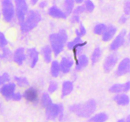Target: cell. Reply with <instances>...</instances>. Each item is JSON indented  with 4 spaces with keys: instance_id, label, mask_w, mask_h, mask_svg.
<instances>
[{
    "instance_id": "cell-22",
    "label": "cell",
    "mask_w": 130,
    "mask_h": 122,
    "mask_svg": "<svg viewBox=\"0 0 130 122\" xmlns=\"http://www.w3.org/2000/svg\"><path fill=\"white\" fill-rule=\"evenodd\" d=\"M63 11L66 15H71L73 13V11L75 8V2L73 0H65L63 3Z\"/></svg>"
},
{
    "instance_id": "cell-14",
    "label": "cell",
    "mask_w": 130,
    "mask_h": 122,
    "mask_svg": "<svg viewBox=\"0 0 130 122\" xmlns=\"http://www.w3.org/2000/svg\"><path fill=\"white\" fill-rule=\"evenodd\" d=\"M39 52L35 48H30L27 51V58L29 61V66L33 68L36 66L39 60Z\"/></svg>"
},
{
    "instance_id": "cell-36",
    "label": "cell",
    "mask_w": 130,
    "mask_h": 122,
    "mask_svg": "<svg viewBox=\"0 0 130 122\" xmlns=\"http://www.w3.org/2000/svg\"><path fill=\"white\" fill-rule=\"evenodd\" d=\"M8 44V41L6 38V36L4 34V33L0 31V48L3 49L6 48Z\"/></svg>"
},
{
    "instance_id": "cell-37",
    "label": "cell",
    "mask_w": 130,
    "mask_h": 122,
    "mask_svg": "<svg viewBox=\"0 0 130 122\" xmlns=\"http://www.w3.org/2000/svg\"><path fill=\"white\" fill-rule=\"evenodd\" d=\"M85 11H86V9H85V6H84V5L83 4V5H77V6L74 8V10L73 13L72 14L80 16V15L83 13L85 12Z\"/></svg>"
},
{
    "instance_id": "cell-18",
    "label": "cell",
    "mask_w": 130,
    "mask_h": 122,
    "mask_svg": "<svg viewBox=\"0 0 130 122\" xmlns=\"http://www.w3.org/2000/svg\"><path fill=\"white\" fill-rule=\"evenodd\" d=\"M114 100L117 104L121 106L128 105L130 102V97L128 95L125 93L116 94L114 97Z\"/></svg>"
},
{
    "instance_id": "cell-31",
    "label": "cell",
    "mask_w": 130,
    "mask_h": 122,
    "mask_svg": "<svg viewBox=\"0 0 130 122\" xmlns=\"http://www.w3.org/2000/svg\"><path fill=\"white\" fill-rule=\"evenodd\" d=\"M83 41L82 38H79V37L76 36V38H74L72 40L67 42V48H68L69 50H72L75 46H76L77 44H79V43H82Z\"/></svg>"
},
{
    "instance_id": "cell-9",
    "label": "cell",
    "mask_w": 130,
    "mask_h": 122,
    "mask_svg": "<svg viewBox=\"0 0 130 122\" xmlns=\"http://www.w3.org/2000/svg\"><path fill=\"white\" fill-rule=\"evenodd\" d=\"M16 84L15 83L10 82L5 84L0 88V94L6 100H11L13 95L15 93Z\"/></svg>"
},
{
    "instance_id": "cell-11",
    "label": "cell",
    "mask_w": 130,
    "mask_h": 122,
    "mask_svg": "<svg viewBox=\"0 0 130 122\" xmlns=\"http://www.w3.org/2000/svg\"><path fill=\"white\" fill-rule=\"evenodd\" d=\"M23 97L27 102L32 104H36L39 100V94L36 88L30 86L24 91Z\"/></svg>"
},
{
    "instance_id": "cell-20",
    "label": "cell",
    "mask_w": 130,
    "mask_h": 122,
    "mask_svg": "<svg viewBox=\"0 0 130 122\" xmlns=\"http://www.w3.org/2000/svg\"><path fill=\"white\" fill-rule=\"evenodd\" d=\"M41 53L44 62L46 63L52 62V55L53 54V53L50 46L46 45L43 47L41 49Z\"/></svg>"
},
{
    "instance_id": "cell-45",
    "label": "cell",
    "mask_w": 130,
    "mask_h": 122,
    "mask_svg": "<svg viewBox=\"0 0 130 122\" xmlns=\"http://www.w3.org/2000/svg\"><path fill=\"white\" fill-rule=\"evenodd\" d=\"M84 1H83V0H76L74 1L75 4H77V5H83L84 3Z\"/></svg>"
},
{
    "instance_id": "cell-38",
    "label": "cell",
    "mask_w": 130,
    "mask_h": 122,
    "mask_svg": "<svg viewBox=\"0 0 130 122\" xmlns=\"http://www.w3.org/2000/svg\"><path fill=\"white\" fill-rule=\"evenodd\" d=\"M123 10H124V15L126 16H130V0L124 2Z\"/></svg>"
},
{
    "instance_id": "cell-1",
    "label": "cell",
    "mask_w": 130,
    "mask_h": 122,
    "mask_svg": "<svg viewBox=\"0 0 130 122\" xmlns=\"http://www.w3.org/2000/svg\"><path fill=\"white\" fill-rule=\"evenodd\" d=\"M69 109L79 118H90L96 110V102L94 99H90L84 102L70 105Z\"/></svg>"
},
{
    "instance_id": "cell-43",
    "label": "cell",
    "mask_w": 130,
    "mask_h": 122,
    "mask_svg": "<svg viewBox=\"0 0 130 122\" xmlns=\"http://www.w3.org/2000/svg\"><path fill=\"white\" fill-rule=\"evenodd\" d=\"M124 85V93H127L130 90V80L126 81L123 83Z\"/></svg>"
},
{
    "instance_id": "cell-3",
    "label": "cell",
    "mask_w": 130,
    "mask_h": 122,
    "mask_svg": "<svg viewBox=\"0 0 130 122\" xmlns=\"http://www.w3.org/2000/svg\"><path fill=\"white\" fill-rule=\"evenodd\" d=\"M41 13L37 10H30L28 12L26 18L22 24H20V30L22 33H28L36 27L41 20Z\"/></svg>"
},
{
    "instance_id": "cell-6",
    "label": "cell",
    "mask_w": 130,
    "mask_h": 122,
    "mask_svg": "<svg viewBox=\"0 0 130 122\" xmlns=\"http://www.w3.org/2000/svg\"><path fill=\"white\" fill-rule=\"evenodd\" d=\"M15 6V16L19 23L22 24L29 12L28 3L25 0H16L14 2Z\"/></svg>"
},
{
    "instance_id": "cell-16",
    "label": "cell",
    "mask_w": 130,
    "mask_h": 122,
    "mask_svg": "<svg viewBox=\"0 0 130 122\" xmlns=\"http://www.w3.org/2000/svg\"><path fill=\"white\" fill-rule=\"evenodd\" d=\"M118 32V28L114 25L107 26L106 30L102 36V39L104 42H109L113 39Z\"/></svg>"
},
{
    "instance_id": "cell-29",
    "label": "cell",
    "mask_w": 130,
    "mask_h": 122,
    "mask_svg": "<svg viewBox=\"0 0 130 122\" xmlns=\"http://www.w3.org/2000/svg\"><path fill=\"white\" fill-rule=\"evenodd\" d=\"M109 91L112 94H115L116 95L124 93V85L123 83L114 84L110 87Z\"/></svg>"
},
{
    "instance_id": "cell-12",
    "label": "cell",
    "mask_w": 130,
    "mask_h": 122,
    "mask_svg": "<svg viewBox=\"0 0 130 122\" xmlns=\"http://www.w3.org/2000/svg\"><path fill=\"white\" fill-rule=\"evenodd\" d=\"M27 58L25 50L23 47H19L13 53V60L19 66H22Z\"/></svg>"
},
{
    "instance_id": "cell-5",
    "label": "cell",
    "mask_w": 130,
    "mask_h": 122,
    "mask_svg": "<svg viewBox=\"0 0 130 122\" xmlns=\"http://www.w3.org/2000/svg\"><path fill=\"white\" fill-rule=\"evenodd\" d=\"M63 106L62 104H52L45 109V114L47 119L49 120H55L58 119L62 121L64 119Z\"/></svg>"
},
{
    "instance_id": "cell-32",
    "label": "cell",
    "mask_w": 130,
    "mask_h": 122,
    "mask_svg": "<svg viewBox=\"0 0 130 122\" xmlns=\"http://www.w3.org/2000/svg\"><path fill=\"white\" fill-rule=\"evenodd\" d=\"M83 5L85 6V9H86V11L91 13L95 10V5L93 3V1H90V0H86V1H84Z\"/></svg>"
},
{
    "instance_id": "cell-2",
    "label": "cell",
    "mask_w": 130,
    "mask_h": 122,
    "mask_svg": "<svg viewBox=\"0 0 130 122\" xmlns=\"http://www.w3.org/2000/svg\"><path fill=\"white\" fill-rule=\"evenodd\" d=\"M50 47L53 55L58 57L64 49L65 45L68 41V34L66 29H61L58 33L51 34L49 36Z\"/></svg>"
},
{
    "instance_id": "cell-47",
    "label": "cell",
    "mask_w": 130,
    "mask_h": 122,
    "mask_svg": "<svg viewBox=\"0 0 130 122\" xmlns=\"http://www.w3.org/2000/svg\"><path fill=\"white\" fill-rule=\"evenodd\" d=\"M126 39L127 41L130 43V32L128 34H127V36H126Z\"/></svg>"
},
{
    "instance_id": "cell-42",
    "label": "cell",
    "mask_w": 130,
    "mask_h": 122,
    "mask_svg": "<svg viewBox=\"0 0 130 122\" xmlns=\"http://www.w3.org/2000/svg\"><path fill=\"white\" fill-rule=\"evenodd\" d=\"M48 5V2L46 0H44V1H41L38 3V6H39V8L43 9L45 8Z\"/></svg>"
},
{
    "instance_id": "cell-28",
    "label": "cell",
    "mask_w": 130,
    "mask_h": 122,
    "mask_svg": "<svg viewBox=\"0 0 130 122\" xmlns=\"http://www.w3.org/2000/svg\"><path fill=\"white\" fill-rule=\"evenodd\" d=\"M13 79L17 85L20 86V87H26V86H29V81H28L27 78L24 77V76H15L13 78Z\"/></svg>"
},
{
    "instance_id": "cell-24",
    "label": "cell",
    "mask_w": 130,
    "mask_h": 122,
    "mask_svg": "<svg viewBox=\"0 0 130 122\" xmlns=\"http://www.w3.org/2000/svg\"><path fill=\"white\" fill-rule=\"evenodd\" d=\"M102 55V49L99 47H96L94 49L93 52H92V54L91 55V62L92 65H95L100 60V58Z\"/></svg>"
},
{
    "instance_id": "cell-8",
    "label": "cell",
    "mask_w": 130,
    "mask_h": 122,
    "mask_svg": "<svg viewBox=\"0 0 130 122\" xmlns=\"http://www.w3.org/2000/svg\"><path fill=\"white\" fill-rule=\"evenodd\" d=\"M119 61V55L116 53H110L107 56L103 64L104 70L105 72L108 73L112 71L116 67Z\"/></svg>"
},
{
    "instance_id": "cell-17",
    "label": "cell",
    "mask_w": 130,
    "mask_h": 122,
    "mask_svg": "<svg viewBox=\"0 0 130 122\" xmlns=\"http://www.w3.org/2000/svg\"><path fill=\"white\" fill-rule=\"evenodd\" d=\"M89 64V59L85 54H81L76 60V70L77 71H81L86 67Z\"/></svg>"
},
{
    "instance_id": "cell-49",
    "label": "cell",
    "mask_w": 130,
    "mask_h": 122,
    "mask_svg": "<svg viewBox=\"0 0 130 122\" xmlns=\"http://www.w3.org/2000/svg\"><path fill=\"white\" fill-rule=\"evenodd\" d=\"M1 11H0V19H1Z\"/></svg>"
},
{
    "instance_id": "cell-7",
    "label": "cell",
    "mask_w": 130,
    "mask_h": 122,
    "mask_svg": "<svg viewBox=\"0 0 130 122\" xmlns=\"http://www.w3.org/2000/svg\"><path fill=\"white\" fill-rule=\"evenodd\" d=\"M127 30L126 29H123L119 33V34L114 38L112 43H110L109 49L110 51L115 52L118 49L123 47L126 43L127 36Z\"/></svg>"
},
{
    "instance_id": "cell-35",
    "label": "cell",
    "mask_w": 130,
    "mask_h": 122,
    "mask_svg": "<svg viewBox=\"0 0 130 122\" xmlns=\"http://www.w3.org/2000/svg\"><path fill=\"white\" fill-rule=\"evenodd\" d=\"M10 76L8 72H4L2 74H0V86L10 83Z\"/></svg>"
},
{
    "instance_id": "cell-44",
    "label": "cell",
    "mask_w": 130,
    "mask_h": 122,
    "mask_svg": "<svg viewBox=\"0 0 130 122\" xmlns=\"http://www.w3.org/2000/svg\"><path fill=\"white\" fill-rule=\"evenodd\" d=\"M38 3H39V1L38 0H31V1H30V5H32V6H34L36 4H38Z\"/></svg>"
},
{
    "instance_id": "cell-4",
    "label": "cell",
    "mask_w": 130,
    "mask_h": 122,
    "mask_svg": "<svg viewBox=\"0 0 130 122\" xmlns=\"http://www.w3.org/2000/svg\"><path fill=\"white\" fill-rule=\"evenodd\" d=\"M1 13L5 22L11 23L13 22L15 16V3L11 0L1 1Z\"/></svg>"
},
{
    "instance_id": "cell-33",
    "label": "cell",
    "mask_w": 130,
    "mask_h": 122,
    "mask_svg": "<svg viewBox=\"0 0 130 122\" xmlns=\"http://www.w3.org/2000/svg\"><path fill=\"white\" fill-rule=\"evenodd\" d=\"M75 34L76 36L79 37V38L84 36L86 34V29L85 25L83 24H80L79 27L75 30Z\"/></svg>"
},
{
    "instance_id": "cell-46",
    "label": "cell",
    "mask_w": 130,
    "mask_h": 122,
    "mask_svg": "<svg viewBox=\"0 0 130 122\" xmlns=\"http://www.w3.org/2000/svg\"><path fill=\"white\" fill-rule=\"evenodd\" d=\"M125 121L126 122H130V114L127 116L126 118L125 119Z\"/></svg>"
},
{
    "instance_id": "cell-27",
    "label": "cell",
    "mask_w": 130,
    "mask_h": 122,
    "mask_svg": "<svg viewBox=\"0 0 130 122\" xmlns=\"http://www.w3.org/2000/svg\"><path fill=\"white\" fill-rule=\"evenodd\" d=\"M53 104L50 95L47 93H44L41 97V104L44 108H47Z\"/></svg>"
},
{
    "instance_id": "cell-40",
    "label": "cell",
    "mask_w": 130,
    "mask_h": 122,
    "mask_svg": "<svg viewBox=\"0 0 130 122\" xmlns=\"http://www.w3.org/2000/svg\"><path fill=\"white\" fill-rule=\"evenodd\" d=\"M71 22L73 23V24H77V23H79L80 22V16L72 14V17H71Z\"/></svg>"
},
{
    "instance_id": "cell-10",
    "label": "cell",
    "mask_w": 130,
    "mask_h": 122,
    "mask_svg": "<svg viewBox=\"0 0 130 122\" xmlns=\"http://www.w3.org/2000/svg\"><path fill=\"white\" fill-rule=\"evenodd\" d=\"M130 72V58L124 57L119 62L116 71V76L121 77Z\"/></svg>"
},
{
    "instance_id": "cell-39",
    "label": "cell",
    "mask_w": 130,
    "mask_h": 122,
    "mask_svg": "<svg viewBox=\"0 0 130 122\" xmlns=\"http://www.w3.org/2000/svg\"><path fill=\"white\" fill-rule=\"evenodd\" d=\"M23 95L20 94L19 92H15L14 94V95H13L12 98H11V100H13V101H20L21 100L22 98Z\"/></svg>"
},
{
    "instance_id": "cell-48",
    "label": "cell",
    "mask_w": 130,
    "mask_h": 122,
    "mask_svg": "<svg viewBox=\"0 0 130 122\" xmlns=\"http://www.w3.org/2000/svg\"><path fill=\"white\" fill-rule=\"evenodd\" d=\"M117 122H126V121L125 119H124V118H120V119L117 121Z\"/></svg>"
},
{
    "instance_id": "cell-30",
    "label": "cell",
    "mask_w": 130,
    "mask_h": 122,
    "mask_svg": "<svg viewBox=\"0 0 130 122\" xmlns=\"http://www.w3.org/2000/svg\"><path fill=\"white\" fill-rule=\"evenodd\" d=\"M107 27V26L104 23H99V24H96L93 28L94 34L96 35L102 36L104 32L106 30Z\"/></svg>"
},
{
    "instance_id": "cell-23",
    "label": "cell",
    "mask_w": 130,
    "mask_h": 122,
    "mask_svg": "<svg viewBox=\"0 0 130 122\" xmlns=\"http://www.w3.org/2000/svg\"><path fill=\"white\" fill-rule=\"evenodd\" d=\"M50 72L53 78H57L61 72L60 62L57 60H53L52 62L50 67Z\"/></svg>"
},
{
    "instance_id": "cell-15",
    "label": "cell",
    "mask_w": 130,
    "mask_h": 122,
    "mask_svg": "<svg viewBox=\"0 0 130 122\" xmlns=\"http://www.w3.org/2000/svg\"><path fill=\"white\" fill-rule=\"evenodd\" d=\"M48 13L50 16L54 19H66L67 17L63 10L60 8L57 5H52L50 6L48 10Z\"/></svg>"
},
{
    "instance_id": "cell-34",
    "label": "cell",
    "mask_w": 130,
    "mask_h": 122,
    "mask_svg": "<svg viewBox=\"0 0 130 122\" xmlns=\"http://www.w3.org/2000/svg\"><path fill=\"white\" fill-rule=\"evenodd\" d=\"M58 88V83L56 81H51L50 82L49 85H48V91L50 94H53L54 92H55Z\"/></svg>"
},
{
    "instance_id": "cell-26",
    "label": "cell",
    "mask_w": 130,
    "mask_h": 122,
    "mask_svg": "<svg viewBox=\"0 0 130 122\" xmlns=\"http://www.w3.org/2000/svg\"><path fill=\"white\" fill-rule=\"evenodd\" d=\"M87 44V42L86 41H83L82 43H79V44H77L76 46H75L73 48V49L72 50V53H73L74 55V58L75 60H76V59L77 58V57L80 55V53L82 52V50H83L84 47Z\"/></svg>"
},
{
    "instance_id": "cell-13",
    "label": "cell",
    "mask_w": 130,
    "mask_h": 122,
    "mask_svg": "<svg viewBox=\"0 0 130 122\" xmlns=\"http://www.w3.org/2000/svg\"><path fill=\"white\" fill-rule=\"evenodd\" d=\"M74 64V60L69 56H63L60 62L61 72L63 74H67L71 71L72 66Z\"/></svg>"
},
{
    "instance_id": "cell-25",
    "label": "cell",
    "mask_w": 130,
    "mask_h": 122,
    "mask_svg": "<svg viewBox=\"0 0 130 122\" xmlns=\"http://www.w3.org/2000/svg\"><path fill=\"white\" fill-rule=\"evenodd\" d=\"M13 58V53L8 48H3L0 53V61H9Z\"/></svg>"
},
{
    "instance_id": "cell-21",
    "label": "cell",
    "mask_w": 130,
    "mask_h": 122,
    "mask_svg": "<svg viewBox=\"0 0 130 122\" xmlns=\"http://www.w3.org/2000/svg\"><path fill=\"white\" fill-rule=\"evenodd\" d=\"M109 119V115L105 112H100L93 114L90 118V122H107Z\"/></svg>"
},
{
    "instance_id": "cell-19",
    "label": "cell",
    "mask_w": 130,
    "mask_h": 122,
    "mask_svg": "<svg viewBox=\"0 0 130 122\" xmlns=\"http://www.w3.org/2000/svg\"><path fill=\"white\" fill-rule=\"evenodd\" d=\"M74 90V84L72 81L70 80L64 81L62 85V90H61V96L62 98L66 97L72 92Z\"/></svg>"
},
{
    "instance_id": "cell-41",
    "label": "cell",
    "mask_w": 130,
    "mask_h": 122,
    "mask_svg": "<svg viewBox=\"0 0 130 122\" xmlns=\"http://www.w3.org/2000/svg\"><path fill=\"white\" fill-rule=\"evenodd\" d=\"M128 21V16L124 15H121L119 19V23L120 24H124Z\"/></svg>"
}]
</instances>
